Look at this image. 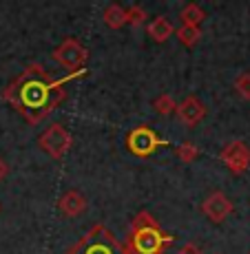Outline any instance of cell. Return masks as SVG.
<instances>
[{"label": "cell", "mask_w": 250, "mask_h": 254, "mask_svg": "<svg viewBox=\"0 0 250 254\" xmlns=\"http://www.w3.org/2000/svg\"><path fill=\"white\" fill-rule=\"evenodd\" d=\"M86 75V69L78 73H69L65 77H49L47 69L42 64H29L11 84H7L0 93L4 102L13 106L29 124H38L42 117H47L56 106H60V102L65 100V89L69 80Z\"/></svg>", "instance_id": "6da1fadb"}, {"label": "cell", "mask_w": 250, "mask_h": 254, "mask_svg": "<svg viewBox=\"0 0 250 254\" xmlns=\"http://www.w3.org/2000/svg\"><path fill=\"white\" fill-rule=\"evenodd\" d=\"M175 241L173 234H166L151 212L140 210L131 221V232L126 239V254H164Z\"/></svg>", "instance_id": "7a4b0ae2"}, {"label": "cell", "mask_w": 250, "mask_h": 254, "mask_svg": "<svg viewBox=\"0 0 250 254\" xmlns=\"http://www.w3.org/2000/svg\"><path fill=\"white\" fill-rule=\"evenodd\" d=\"M65 254H126V248L117 241V237L104 223H95Z\"/></svg>", "instance_id": "3957f363"}, {"label": "cell", "mask_w": 250, "mask_h": 254, "mask_svg": "<svg viewBox=\"0 0 250 254\" xmlns=\"http://www.w3.org/2000/svg\"><path fill=\"white\" fill-rule=\"evenodd\" d=\"M51 60L62 64L71 73H78L84 69L86 60H89V51H86V49L82 47V42L76 40V38H65V40L60 42V47H56L51 51Z\"/></svg>", "instance_id": "277c9868"}, {"label": "cell", "mask_w": 250, "mask_h": 254, "mask_svg": "<svg viewBox=\"0 0 250 254\" xmlns=\"http://www.w3.org/2000/svg\"><path fill=\"white\" fill-rule=\"evenodd\" d=\"M38 146L45 150L49 157L62 159L69 150H71L73 137H71V133H69L62 124H51L45 133L38 137Z\"/></svg>", "instance_id": "5b68a950"}, {"label": "cell", "mask_w": 250, "mask_h": 254, "mask_svg": "<svg viewBox=\"0 0 250 254\" xmlns=\"http://www.w3.org/2000/svg\"><path fill=\"white\" fill-rule=\"evenodd\" d=\"M160 146H166V141H162L160 135L149 126H135L126 135V148L135 157H151Z\"/></svg>", "instance_id": "8992f818"}, {"label": "cell", "mask_w": 250, "mask_h": 254, "mask_svg": "<svg viewBox=\"0 0 250 254\" xmlns=\"http://www.w3.org/2000/svg\"><path fill=\"white\" fill-rule=\"evenodd\" d=\"M219 159L233 175H244L250 168V148L242 139H233L222 148Z\"/></svg>", "instance_id": "52a82bcc"}, {"label": "cell", "mask_w": 250, "mask_h": 254, "mask_svg": "<svg viewBox=\"0 0 250 254\" xmlns=\"http://www.w3.org/2000/svg\"><path fill=\"white\" fill-rule=\"evenodd\" d=\"M202 212L208 221L224 223L230 217V212H233V201H230L222 190H213L202 201Z\"/></svg>", "instance_id": "ba28073f"}, {"label": "cell", "mask_w": 250, "mask_h": 254, "mask_svg": "<svg viewBox=\"0 0 250 254\" xmlns=\"http://www.w3.org/2000/svg\"><path fill=\"white\" fill-rule=\"evenodd\" d=\"M175 113H177V120L182 122L186 128H193V126H197L199 122L206 117L208 109H206V104L199 100L197 95H186L184 100L177 104Z\"/></svg>", "instance_id": "9c48e42d"}, {"label": "cell", "mask_w": 250, "mask_h": 254, "mask_svg": "<svg viewBox=\"0 0 250 254\" xmlns=\"http://www.w3.org/2000/svg\"><path fill=\"white\" fill-rule=\"evenodd\" d=\"M86 197L80 192V190H67L60 199H58V210L65 214L67 219H76L82 217L86 212Z\"/></svg>", "instance_id": "30bf717a"}, {"label": "cell", "mask_w": 250, "mask_h": 254, "mask_svg": "<svg viewBox=\"0 0 250 254\" xmlns=\"http://www.w3.org/2000/svg\"><path fill=\"white\" fill-rule=\"evenodd\" d=\"M146 33H149V38L153 42H160V45H162V42H166L175 33V27H173V22H170L168 18L158 16V18H153V20L149 22Z\"/></svg>", "instance_id": "8fae6325"}, {"label": "cell", "mask_w": 250, "mask_h": 254, "mask_svg": "<svg viewBox=\"0 0 250 254\" xmlns=\"http://www.w3.org/2000/svg\"><path fill=\"white\" fill-rule=\"evenodd\" d=\"M179 20L184 24H188V27H199V24L206 20V11L197 2H188V4H184V9L179 11Z\"/></svg>", "instance_id": "7c38bea8"}, {"label": "cell", "mask_w": 250, "mask_h": 254, "mask_svg": "<svg viewBox=\"0 0 250 254\" xmlns=\"http://www.w3.org/2000/svg\"><path fill=\"white\" fill-rule=\"evenodd\" d=\"M102 18H104V24L109 29H120L126 24V9L120 4H109L102 13Z\"/></svg>", "instance_id": "4fadbf2b"}, {"label": "cell", "mask_w": 250, "mask_h": 254, "mask_svg": "<svg viewBox=\"0 0 250 254\" xmlns=\"http://www.w3.org/2000/svg\"><path fill=\"white\" fill-rule=\"evenodd\" d=\"M173 153H175V157L179 159V162H184V164H190V162H195V159L199 157V146L197 144H193V141H182L179 146H175L173 148Z\"/></svg>", "instance_id": "5bb4252c"}, {"label": "cell", "mask_w": 250, "mask_h": 254, "mask_svg": "<svg viewBox=\"0 0 250 254\" xmlns=\"http://www.w3.org/2000/svg\"><path fill=\"white\" fill-rule=\"evenodd\" d=\"M177 40L182 42L184 47H195L199 40H202V29L199 27H188V24H182V27L175 31Z\"/></svg>", "instance_id": "9a60e30c"}, {"label": "cell", "mask_w": 250, "mask_h": 254, "mask_svg": "<svg viewBox=\"0 0 250 254\" xmlns=\"http://www.w3.org/2000/svg\"><path fill=\"white\" fill-rule=\"evenodd\" d=\"M153 109H155V113H160V115H170L177 109V102H175V97L170 95V93H164V95L155 97Z\"/></svg>", "instance_id": "2e32d148"}, {"label": "cell", "mask_w": 250, "mask_h": 254, "mask_svg": "<svg viewBox=\"0 0 250 254\" xmlns=\"http://www.w3.org/2000/svg\"><path fill=\"white\" fill-rule=\"evenodd\" d=\"M235 91L244 97V100L250 102V71H242L237 77H235Z\"/></svg>", "instance_id": "e0dca14e"}, {"label": "cell", "mask_w": 250, "mask_h": 254, "mask_svg": "<svg viewBox=\"0 0 250 254\" xmlns=\"http://www.w3.org/2000/svg\"><path fill=\"white\" fill-rule=\"evenodd\" d=\"M146 20V9L140 7V4H133V7L126 9V24H133V27H137V24H142Z\"/></svg>", "instance_id": "ac0fdd59"}, {"label": "cell", "mask_w": 250, "mask_h": 254, "mask_svg": "<svg viewBox=\"0 0 250 254\" xmlns=\"http://www.w3.org/2000/svg\"><path fill=\"white\" fill-rule=\"evenodd\" d=\"M177 254H204V248L199 246V243H195V241H188V243H184V246L179 248Z\"/></svg>", "instance_id": "d6986e66"}, {"label": "cell", "mask_w": 250, "mask_h": 254, "mask_svg": "<svg viewBox=\"0 0 250 254\" xmlns=\"http://www.w3.org/2000/svg\"><path fill=\"white\" fill-rule=\"evenodd\" d=\"M7 175H9V164L0 157V182H2V179H7Z\"/></svg>", "instance_id": "ffe728a7"}, {"label": "cell", "mask_w": 250, "mask_h": 254, "mask_svg": "<svg viewBox=\"0 0 250 254\" xmlns=\"http://www.w3.org/2000/svg\"><path fill=\"white\" fill-rule=\"evenodd\" d=\"M0 212H2V206H0Z\"/></svg>", "instance_id": "44dd1931"}, {"label": "cell", "mask_w": 250, "mask_h": 254, "mask_svg": "<svg viewBox=\"0 0 250 254\" xmlns=\"http://www.w3.org/2000/svg\"><path fill=\"white\" fill-rule=\"evenodd\" d=\"M215 254H219V252H215Z\"/></svg>", "instance_id": "7402d4cb"}]
</instances>
